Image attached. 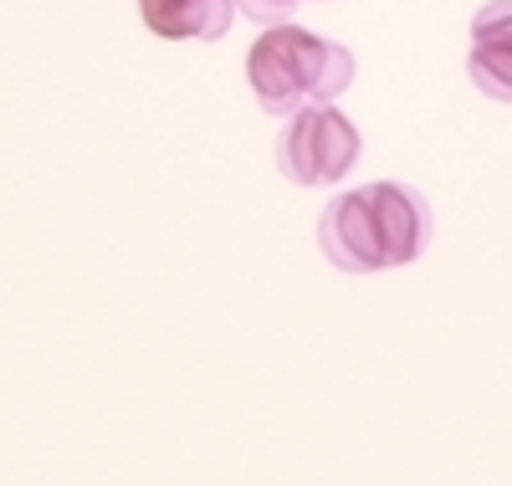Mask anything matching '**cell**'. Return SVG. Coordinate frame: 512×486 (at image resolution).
<instances>
[{
  "mask_svg": "<svg viewBox=\"0 0 512 486\" xmlns=\"http://www.w3.org/2000/svg\"><path fill=\"white\" fill-rule=\"evenodd\" d=\"M236 11L267 31V26H282V21L297 11V0H236Z\"/></svg>",
  "mask_w": 512,
  "mask_h": 486,
  "instance_id": "obj_6",
  "label": "cell"
},
{
  "mask_svg": "<svg viewBox=\"0 0 512 486\" xmlns=\"http://www.w3.org/2000/svg\"><path fill=\"white\" fill-rule=\"evenodd\" d=\"M354 52L338 47L333 36L303 31V26H267L262 36L251 41L246 57V82L256 103L277 118H292L297 108L308 103H333L338 93L354 87Z\"/></svg>",
  "mask_w": 512,
  "mask_h": 486,
  "instance_id": "obj_2",
  "label": "cell"
},
{
  "mask_svg": "<svg viewBox=\"0 0 512 486\" xmlns=\"http://www.w3.org/2000/svg\"><path fill=\"white\" fill-rule=\"evenodd\" d=\"M359 154H364V134L333 103L297 108L277 134V169L292 185H308V190L338 185L359 164Z\"/></svg>",
  "mask_w": 512,
  "mask_h": 486,
  "instance_id": "obj_3",
  "label": "cell"
},
{
  "mask_svg": "<svg viewBox=\"0 0 512 486\" xmlns=\"http://www.w3.org/2000/svg\"><path fill=\"white\" fill-rule=\"evenodd\" d=\"M318 246L338 272L369 277L420 261L431 246V200L415 185L374 180L349 195H338L318 215Z\"/></svg>",
  "mask_w": 512,
  "mask_h": 486,
  "instance_id": "obj_1",
  "label": "cell"
},
{
  "mask_svg": "<svg viewBox=\"0 0 512 486\" xmlns=\"http://www.w3.org/2000/svg\"><path fill=\"white\" fill-rule=\"evenodd\" d=\"M466 72L492 103H512V0H487L472 16Z\"/></svg>",
  "mask_w": 512,
  "mask_h": 486,
  "instance_id": "obj_4",
  "label": "cell"
},
{
  "mask_svg": "<svg viewBox=\"0 0 512 486\" xmlns=\"http://www.w3.org/2000/svg\"><path fill=\"white\" fill-rule=\"evenodd\" d=\"M139 16L164 41H221L236 21V0H139Z\"/></svg>",
  "mask_w": 512,
  "mask_h": 486,
  "instance_id": "obj_5",
  "label": "cell"
}]
</instances>
